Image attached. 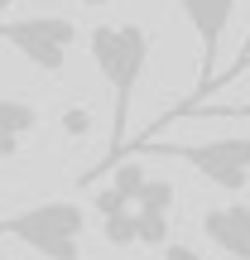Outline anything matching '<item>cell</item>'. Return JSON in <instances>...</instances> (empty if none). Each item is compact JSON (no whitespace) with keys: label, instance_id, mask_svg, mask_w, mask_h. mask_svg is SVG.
I'll use <instances>...</instances> for the list:
<instances>
[{"label":"cell","instance_id":"6da1fadb","mask_svg":"<svg viewBox=\"0 0 250 260\" xmlns=\"http://www.w3.org/2000/svg\"><path fill=\"white\" fill-rule=\"evenodd\" d=\"M87 48H92V63H96V73H101V82L111 87V154L92 169V174H101L106 164H116V154H125L130 96H135L139 77H145V63H149V34L139 24H96L92 39H87Z\"/></svg>","mask_w":250,"mask_h":260},{"label":"cell","instance_id":"7a4b0ae2","mask_svg":"<svg viewBox=\"0 0 250 260\" xmlns=\"http://www.w3.org/2000/svg\"><path fill=\"white\" fill-rule=\"evenodd\" d=\"M82 232H87V212L82 203H34L15 217H0V236H15L29 251H39L44 260H82Z\"/></svg>","mask_w":250,"mask_h":260},{"label":"cell","instance_id":"3957f363","mask_svg":"<svg viewBox=\"0 0 250 260\" xmlns=\"http://www.w3.org/2000/svg\"><path fill=\"white\" fill-rule=\"evenodd\" d=\"M178 10H183L188 29L197 34V87H193V96H188V102H178V106H173V111H168L154 130H149L145 140H154L168 121H188V116H193L197 106L212 96V82H217V58H222V39H226V24H231L236 0H178Z\"/></svg>","mask_w":250,"mask_h":260},{"label":"cell","instance_id":"277c9868","mask_svg":"<svg viewBox=\"0 0 250 260\" xmlns=\"http://www.w3.org/2000/svg\"><path fill=\"white\" fill-rule=\"evenodd\" d=\"M0 44H10L29 68L39 73H63L67 48L77 44V24L63 15H29V19H0Z\"/></svg>","mask_w":250,"mask_h":260},{"label":"cell","instance_id":"5b68a950","mask_svg":"<svg viewBox=\"0 0 250 260\" xmlns=\"http://www.w3.org/2000/svg\"><path fill=\"white\" fill-rule=\"evenodd\" d=\"M159 154L183 159L188 169H197L207 183L226 188V193H245V183H250V135H217V140H197V145H164Z\"/></svg>","mask_w":250,"mask_h":260},{"label":"cell","instance_id":"8992f818","mask_svg":"<svg viewBox=\"0 0 250 260\" xmlns=\"http://www.w3.org/2000/svg\"><path fill=\"white\" fill-rule=\"evenodd\" d=\"M202 232L231 260H250V203H226L202 212Z\"/></svg>","mask_w":250,"mask_h":260},{"label":"cell","instance_id":"52a82bcc","mask_svg":"<svg viewBox=\"0 0 250 260\" xmlns=\"http://www.w3.org/2000/svg\"><path fill=\"white\" fill-rule=\"evenodd\" d=\"M39 130V111L19 96H0V159H15L24 140Z\"/></svg>","mask_w":250,"mask_h":260},{"label":"cell","instance_id":"ba28073f","mask_svg":"<svg viewBox=\"0 0 250 260\" xmlns=\"http://www.w3.org/2000/svg\"><path fill=\"white\" fill-rule=\"evenodd\" d=\"M139 212H173V183L168 178H145V188L135 193Z\"/></svg>","mask_w":250,"mask_h":260},{"label":"cell","instance_id":"9c48e42d","mask_svg":"<svg viewBox=\"0 0 250 260\" xmlns=\"http://www.w3.org/2000/svg\"><path fill=\"white\" fill-rule=\"evenodd\" d=\"M101 232L111 246H135L139 241V212L130 207V212H116V217H101Z\"/></svg>","mask_w":250,"mask_h":260},{"label":"cell","instance_id":"30bf717a","mask_svg":"<svg viewBox=\"0 0 250 260\" xmlns=\"http://www.w3.org/2000/svg\"><path fill=\"white\" fill-rule=\"evenodd\" d=\"M139 241L145 246H168V212H139Z\"/></svg>","mask_w":250,"mask_h":260},{"label":"cell","instance_id":"8fae6325","mask_svg":"<svg viewBox=\"0 0 250 260\" xmlns=\"http://www.w3.org/2000/svg\"><path fill=\"white\" fill-rule=\"evenodd\" d=\"M130 207H135V198L125 193V188H106V193H96V212L101 217H116V212H130Z\"/></svg>","mask_w":250,"mask_h":260},{"label":"cell","instance_id":"7c38bea8","mask_svg":"<svg viewBox=\"0 0 250 260\" xmlns=\"http://www.w3.org/2000/svg\"><path fill=\"white\" fill-rule=\"evenodd\" d=\"M193 116H217V121H250V96H245V102H226V106H197V111Z\"/></svg>","mask_w":250,"mask_h":260},{"label":"cell","instance_id":"4fadbf2b","mask_svg":"<svg viewBox=\"0 0 250 260\" xmlns=\"http://www.w3.org/2000/svg\"><path fill=\"white\" fill-rule=\"evenodd\" d=\"M145 178H149V174H145L139 164H121V174H116V188H125V193L135 198L139 188H145Z\"/></svg>","mask_w":250,"mask_h":260},{"label":"cell","instance_id":"5bb4252c","mask_svg":"<svg viewBox=\"0 0 250 260\" xmlns=\"http://www.w3.org/2000/svg\"><path fill=\"white\" fill-rule=\"evenodd\" d=\"M159 260H207V255H197L193 246H183V241H168V246H159Z\"/></svg>","mask_w":250,"mask_h":260},{"label":"cell","instance_id":"9a60e30c","mask_svg":"<svg viewBox=\"0 0 250 260\" xmlns=\"http://www.w3.org/2000/svg\"><path fill=\"white\" fill-rule=\"evenodd\" d=\"M245 58H250V34H245V44H241V53H236V63H231V68H226V73H222V77H217V82H212V87H222V82H231V77H236V73H241V63H245Z\"/></svg>","mask_w":250,"mask_h":260},{"label":"cell","instance_id":"2e32d148","mask_svg":"<svg viewBox=\"0 0 250 260\" xmlns=\"http://www.w3.org/2000/svg\"><path fill=\"white\" fill-rule=\"evenodd\" d=\"M67 130H73V135H82V130H87V111H67Z\"/></svg>","mask_w":250,"mask_h":260},{"label":"cell","instance_id":"e0dca14e","mask_svg":"<svg viewBox=\"0 0 250 260\" xmlns=\"http://www.w3.org/2000/svg\"><path fill=\"white\" fill-rule=\"evenodd\" d=\"M10 5H15V0H0V10H10Z\"/></svg>","mask_w":250,"mask_h":260},{"label":"cell","instance_id":"ac0fdd59","mask_svg":"<svg viewBox=\"0 0 250 260\" xmlns=\"http://www.w3.org/2000/svg\"><path fill=\"white\" fill-rule=\"evenodd\" d=\"M245 68H250V58H245V63H241V73H245ZM241 73H236V77H241Z\"/></svg>","mask_w":250,"mask_h":260}]
</instances>
